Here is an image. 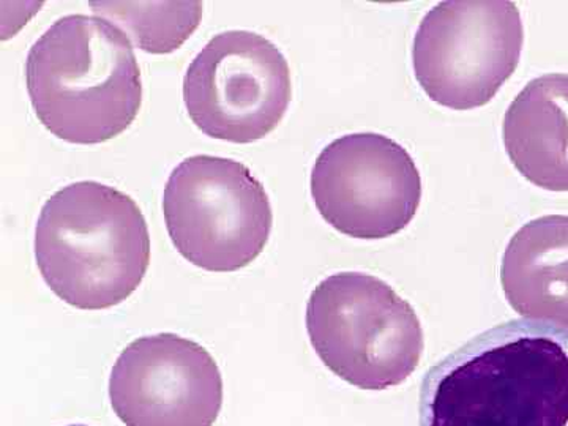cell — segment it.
<instances>
[{"label":"cell","mask_w":568,"mask_h":426,"mask_svg":"<svg viewBox=\"0 0 568 426\" xmlns=\"http://www.w3.org/2000/svg\"><path fill=\"white\" fill-rule=\"evenodd\" d=\"M37 118L71 144H102L140 114L141 70L132 41L102 17L69 14L54 22L26 61Z\"/></svg>","instance_id":"obj_2"},{"label":"cell","mask_w":568,"mask_h":426,"mask_svg":"<svg viewBox=\"0 0 568 426\" xmlns=\"http://www.w3.org/2000/svg\"><path fill=\"white\" fill-rule=\"evenodd\" d=\"M293 84L283 52L260 33L213 37L183 78V102L207 136L250 144L274 132L290 108Z\"/></svg>","instance_id":"obj_7"},{"label":"cell","mask_w":568,"mask_h":426,"mask_svg":"<svg viewBox=\"0 0 568 426\" xmlns=\"http://www.w3.org/2000/svg\"><path fill=\"white\" fill-rule=\"evenodd\" d=\"M312 194L325 222L339 233L386 239L416 216L422 179L398 142L376 133L346 134L317 156Z\"/></svg>","instance_id":"obj_8"},{"label":"cell","mask_w":568,"mask_h":426,"mask_svg":"<svg viewBox=\"0 0 568 426\" xmlns=\"http://www.w3.org/2000/svg\"><path fill=\"white\" fill-rule=\"evenodd\" d=\"M110 398L126 426H213L223 377L205 347L175 334L142 336L112 368Z\"/></svg>","instance_id":"obj_9"},{"label":"cell","mask_w":568,"mask_h":426,"mask_svg":"<svg viewBox=\"0 0 568 426\" xmlns=\"http://www.w3.org/2000/svg\"><path fill=\"white\" fill-rule=\"evenodd\" d=\"M69 426H85V425H69Z\"/></svg>","instance_id":"obj_13"},{"label":"cell","mask_w":568,"mask_h":426,"mask_svg":"<svg viewBox=\"0 0 568 426\" xmlns=\"http://www.w3.org/2000/svg\"><path fill=\"white\" fill-rule=\"evenodd\" d=\"M36 260L52 293L97 312L140 287L151 264V235L129 194L100 182L70 183L41 209Z\"/></svg>","instance_id":"obj_3"},{"label":"cell","mask_w":568,"mask_h":426,"mask_svg":"<svg viewBox=\"0 0 568 426\" xmlns=\"http://www.w3.org/2000/svg\"><path fill=\"white\" fill-rule=\"evenodd\" d=\"M163 213L178 252L207 272H235L267 245L274 213L244 163L212 155L183 160L164 186Z\"/></svg>","instance_id":"obj_5"},{"label":"cell","mask_w":568,"mask_h":426,"mask_svg":"<svg viewBox=\"0 0 568 426\" xmlns=\"http://www.w3.org/2000/svg\"><path fill=\"white\" fill-rule=\"evenodd\" d=\"M93 13L122 26L151 54L179 50L203 18L201 2H92Z\"/></svg>","instance_id":"obj_12"},{"label":"cell","mask_w":568,"mask_h":426,"mask_svg":"<svg viewBox=\"0 0 568 426\" xmlns=\"http://www.w3.org/2000/svg\"><path fill=\"white\" fill-rule=\"evenodd\" d=\"M503 133L523 178L548 192H568V74L530 81L508 106Z\"/></svg>","instance_id":"obj_10"},{"label":"cell","mask_w":568,"mask_h":426,"mask_svg":"<svg viewBox=\"0 0 568 426\" xmlns=\"http://www.w3.org/2000/svg\"><path fill=\"white\" fill-rule=\"evenodd\" d=\"M500 283L519 315L568 328V216L526 223L508 242Z\"/></svg>","instance_id":"obj_11"},{"label":"cell","mask_w":568,"mask_h":426,"mask_svg":"<svg viewBox=\"0 0 568 426\" xmlns=\"http://www.w3.org/2000/svg\"><path fill=\"white\" fill-rule=\"evenodd\" d=\"M306 331L323 364L364 390L405 383L424 354L413 306L383 280L361 272L317 284L306 305Z\"/></svg>","instance_id":"obj_4"},{"label":"cell","mask_w":568,"mask_h":426,"mask_svg":"<svg viewBox=\"0 0 568 426\" xmlns=\"http://www.w3.org/2000/svg\"><path fill=\"white\" fill-rule=\"evenodd\" d=\"M420 426H568V328L515 320L426 373Z\"/></svg>","instance_id":"obj_1"},{"label":"cell","mask_w":568,"mask_h":426,"mask_svg":"<svg viewBox=\"0 0 568 426\" xmlns=\"http://www.w3.org/2000/svg\"><path fill=\"white\" fill-rule=\"evenodd\" d=\"M523 31L507 0H447L429 10L414 39L413 63L426 95L450 110L485 106L517 70Z\"/></svg>","instance_id":"obj_6"}]
</instances>
